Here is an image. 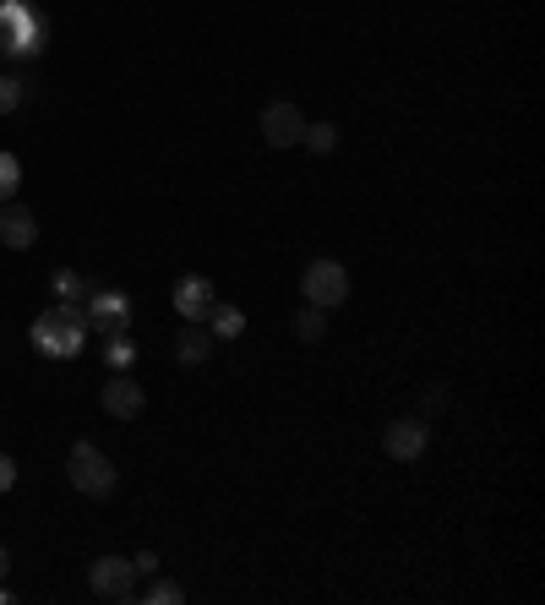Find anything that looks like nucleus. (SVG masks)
I'll return each instance as SVG.
<instances>
[{
    "instance_id": "nucleus-1",
    "label": "nucleus",
    "mask_w": 545,
    "mask_h": 605,
    "mask_svg": "<svg viewBox=\"0 0 545 605\" xmlns=\"http://www.w3.org/2000/svg\"><path fill=\"white\" fill-rule=\"evenodd\" d=\"M82 338H88V322H82V311L76 306H50V311H39V322H33V343H39V355H50V360H71L76 349H82Z\"/></svg>"
},
{
    "instance_id": "nucleus-2",
    "label": "nucleus",
    "mask_w": 545,
    "mask_h": 605,
    "mask_svg": "<svg viewBox=\"0 0 545 605\" xmlns=\"http://www.w3.org/2000/svg\"><path fill=\"white\" fill-rule=\"evenodd\" d=\"M44 33H50V22H44L33 6L0 0V50H6V55H17V61L39 55V50H44Z\"/></svg>"
},
{
    "instance_id": "nucleus-3",
    "label": "nucleus",
    "mask_w": 545,
    "mask_h": 605,
    "mask_svg": "<svg viewBox=\"0 0 545 605\" xmlns=\"http://www.w3.org/2000/svg\"><path fill=\"white\" fill-rule=\"evenodd\" d=\"M66 474L82 496H110V491H115V464H110L93 442H76V448H71Z\"/></svg>"
},
{
    "instance_id": "nucleus-4",
    "label": "nucleus",
    "mask_w": 545,
    "mask_h": 605,
    "mask_svg": "<svg viewBox=\"0 0 545 605\" xmlns=\"http://www.w3.org/2000/svg\"><path fill=\"white\" fill-rule=\"evenodd\" d=\"M300 289H306L311 306L333 311V306H343V295H349V273H343L333 257H317V263L306 268V278H300Z\"/></svg>"
},
{
    "instance_id": "nucleus-5",
    "label": "nucleus",
    "mask_w": 545,
    "mask_h": 605,
    "mask_svg": "<svg viewBox=\"0 0 545 605\" xmlns=\"http://www.w3.org/2000/svg\"><path fill=\"white\" fill-rule=\"evenodd\" d=\"M82 322H88L93 334H104V338L126 334V322H132V300H126L121 289H93V295H88Z\"/></svg>"
},
{
    "instance_id": "nucleus-6",
    "label": "nucleus",
    "mask_w": 545,
    "mask_h": 605,
    "mask_svg": "<svg viewBox=\"0 0 545 605\" xmlns=\"http://www.w3.org/2000/svg\"><path fill=\"white\" fill-rule=\"evenodd\" d=\"M88 589H93L99 601H132L136 567L132 562H121V556H99V562L88 567Z\"/></svg>"
},
{
    "instance_id": "nucleus-7",
    "label": "nucleus",
    "mask_w": 545,
    "mask_h": 605,
    "mask_svg": "<svg viewBox=\"0 0 545 605\" xmlns=\"http://www.w3.org/2000/svg\"><path fill=\"white\" fill-rule=\"evenodd\" d=\"M425 442H431L425 420H393V425L382 431V448H388V459H399V464L420 459V453H425Z\"/></svg>"
},
{
    "instance_id": "nucleus-8",
    "label": "nucleus",
    "mask_w": 545,
    "mask_h": 605,
    "mask_svg": "<svg viewBox=\"0 0 545 605\" xmlns=\"http://www.w3.org/2000/svg\"><path fill=\"white\" fill-rule=\"evenodd\" d=\"M300 132H306V115L295 104H268L263 110V136H268L272 147H295Z\"/></svg>"
},
{
    "instance_id": "nucleus-9",
    "label": "nucleus",
    "mask_w": 545,
    "mask_h": 605,
    "mask_svg": "<svg viewBox=\"0 0 545 605\" xmlns=\"http://www.w3.org/2000/svg\"><path fill=\"white\" fill-rule=\"evenodd\" d=\"M175 311L186 317V322H207V311H213V284L207 278H181L175 284Z\"/></svg>"
},
{
    "instance_id": "nucleus-10",
    "label": "nucleus",
    "mask_w": 545,
    "mask_h": 605,
    "mask_svg": "<svg viewBox=\"0 0 545 605\" xmlns=\"http://www.w3.org/2000/svg\"><path fill=\"white\" fill-rule=\"evenodd\" d=\"M142 403H147V399H142V388H136L126 371H115V377L104 382V409H110L115 420H132V414H142Z\"/></svg>"
},
{
    "instance_id": "nucleus-11",
    "label": "nucleus",
    "mask_w": 545,
    "mask_h": 605,
    "mask_svg": "<svg viewBox=\"0 0 545 605\" xmlns=\"http://www.w3.org/2000/svg\"><path fill=\"white\" fill-rule=\"evenodd\" d=\"M33 235H39L33 213L17 207V202H6V207H0V240H6L11 252H22V246H33Z\"/></svg>"
},
{
    "instance_id": "nucleus-12",
    "label": "nucleus",
    "mask_w": 545,
    "mask_h": 605,
    "mask_svg": "<svg viewBox=\"0 0 545 605\" xmlns=\"http://www.w3.org/2000/svg\"><path fill=\"white\" fill-rule=\"evenodd\" d=\"M175 355H181V366H203L207 355H213V334H207V328H197V322H192L186 334L175 338Z\"/></svg>"
},
{
    "instance_id": "nucleus-13",
    "label": "nucleus",
    "mask_w": 545,
    "mask_h": 605,
    "mask_svg": "<svg viewBox=\"0 0 545 605\" xmlns=\"http://www.w3.org/2000/svg\"><path fill=\"white\" fill-rule=\"evenodd\" d=\"M93 289H99V284H88V278H76V273H71V268H61V273H55V300H61V306H82V300H88Z\"/></svg>"
},
{
    "instance_id": "nucleus-14",
    "label": "nucleus",
    "mask_w": 545,
    "mask_h": 605,
    "mask_svg": "<svg viewBox=\"0 0 545 605\" xmlns=\"http://www.w3.org/2000/svg\"><path fill=\"white\" fill-rule=\"evenodd\" d=\"M322 334H328V311L306 300V306L295 311V338H306V343H317V338H322Z\"/></svg>"
},
{
    "instance_id": "nucleus-15",
    "label": "nucleus",
    "mask_w": 545,
    "mask_h": 605,
    "mask_svg": "<svg viewBox=\"0 0 545 605\" xmlns=\"http://www.w3.org/2000/svg\"><path fill=\"white\" fill-rule=\"evenodd\" d=\"M104 360H110V371H126L136 360V343L126 334H115V338H104Z\"/></svg>"
},
{
    "instance_id": "nucleus-16",
    "label": "nucleus",
    "mask_w": 545,
    "mask_h": 605,
    "mask_svg": "<svg viewBox=\"0 0 545 605\" xmlns=\"http://www.w3.org/2000/svg\"><path fill=\"white\" fill-rule=\"evenodd\" d=\"M22 99H28V82H22V76H11V71H0V115H11Z\"/></svg>"
},
{
    "instance_id": "nucleus-17",
    "label": "nucleus",
    "mask_w": 545,
    "mask_h": 605,
    "mask_svg": "<svg viewBox=\"0 0 545 605\" xmlns=\"http://www.w3.org/2000/svg\"><path fill=\"white\" fill-rule=\"evenodd\" d=\"M207 317H213V338H235V334H240V328H246L235 306H213Z\"/></svg>"
},
{
    "instance_id": "nucleus-18",
    "label": "nucleus",
    "mask_w": 545,
    "mask_h": 605,
    "mask_svg": "<svg viewBox=\"0 0 545 605\" xmlns=\"http://www.w3.org/2000/svg\"><path fill=\"white\" fill-rule=\"evenodd\" d=\"M300 142H306L311 153H333V142H339V126H328V121H322V126H306V132H300Z\"/></svg>"
},
{
    "instance_id": "nucleus-19",
    "label": "nucleus",
    "mask_w": 545,
    "mask_h": 605,
    "mask_svg": "<svg viewBox=\"0 0 545 605\" xmlns=\"http://www.w3.org/2000/svg\"><path fill=\"white\" fill-rule=\"evenodd\" d=\"M17 186H22V164L11 153H0V202L17 197Z\"/></svg>"
},
{
    "instance_id": "nucleus-20",
    "label": "nucleus",
    "mask_w": 545,
    "mask_h": 605,
    "mask_svg": "<svg viewBox=\"0 0 545 605\" xmlns=\"http://www.w3.org/2000/svg\"><path fill=\"white\" fill-rule=\"evenodd\" d=\"M147 601H153V605H181V601H186V589H181V584H169V578H158V584L147 589Z\"/></svg>"
},
{
    "instance_id": "nucleus-21",
    "label": "nucleus",
    "mask_w": 545,
    "mask_h": 605,
    "mask_svg": "<svg viewBox=\"0 0 545 605\" xmlns=\"http://www.w3.org/2000/svg\"><path fill=\"white\" fill-rule=\"evenodd\" d=\"M420 409H425V414H442V409H448V393H442V388L420 393Z\"/></svg>"
},
{
    "instance_id": "nucleus-22",
    "label": "nucleus",
    "mask_w": 545,
    "mask_h": 605,
    "mask_svg": "<svg viewBox=\"0 0 545 605\" xmlns=\"http://www.w3.org/2000/svg\"><path fill=\"white\" fill-rule=\"evenodd\" d=\"M132 567H136V573H158V556H153V551H136Z\"/></svg>"
},
{
    "instance_id": "nucleus-23",
    "label": "nucleus",
    "mask_w": 545,
    "mask_h": 605,
    "mask_svg": "<svg viewBox=\"0 0 545 605\" xmlns=\"http://www.w3.org/2000/svg\"><path fill=\"white\" fill-rule=\"evenodd\" d=\"M11 485H17V464L0 453V491H11Z\"/></svg>"
},
{
    "instance_id": "nucleus-24",
    "label": "nucleus",
    "mask_w": 545,
    "mask_h": 605,
    "mask_svg": "<svg viewBox=\"0 0 545 605\" xmlns=\"http://www.w3.org/2000/svg\"><path fill=\"white\" fill-rule=\"evenodd\" d=\"M6 573H11V556H6V545H0V578H6Z\"/></svg>"
}]
</instances>
